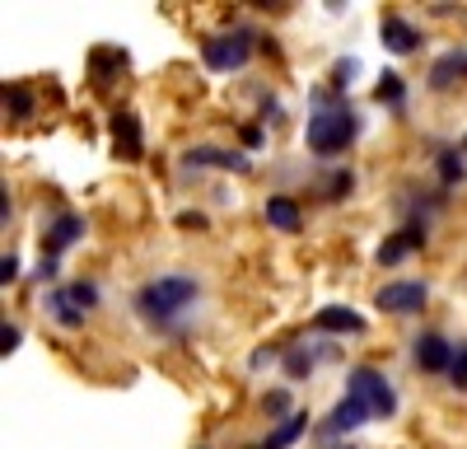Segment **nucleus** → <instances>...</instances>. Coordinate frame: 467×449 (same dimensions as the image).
<instances>
[{
  "label": "nucleus",
  "mask_w": 467,
  "mask_h": 449,
  "mask_svg": "<svg viewBox=\"0 0 467 449\" xmlns=\"http://www.w3.org/2000/svg\"><path fill=\"white\" fill-rule=\"evenodd\" d=\"M420 244H425L420 230H402V235H393V239L379 248V262H388V267H393V262H402V257H407L411 248H420Z\"/></svg>",
  "instance_id": "obj_14"
},
{
  "label": "nucleus",
  "mask_w": 467,
  "mask_h": 449,
  "mask_svg": "<svg viewBox=\"0 0 467 449\" xmlns=\"http://www.w3.org/2000/svg\"><path fill=\"white\" fill-rule=\"evenodd\" d=\"M5 103L15 108V118H28V112H33V99H28L24 89H10V94H5Z\"/></svg>",
  "instance_id": "obj_19"
},
{
  "label": "nucleus",
  "mask_w": 467,
  "mask_h": 449,
  "mask_svg": "<svg viewBox=\"0 0 467 449\" xmlns=\"http://www.w3.org/2000/svg\"><path fill=\"white\" fill-rule=\"evenodd\" d=\"M449 374H453V384H458V389H467V347L453 356V370H449Z\"/></svg>",
  "instance_id": "obj_21"
},
{
  "label": "nucleus",
  "mask_w": 467,
  "mask_h": 449,
  "mask_svg": "<svg viewBox=\"0 0 467 449\" xmlns=\"http://www.w3.org/2000/svg\"><path fill=\"white\" fill-rule=\"evenodd\" d=\"M52 318H57L61 328H80V323H85V314L70 305V295H66V290H57V295H52Z\"/></svg>",
  "instance_id": "obj_16"
},
{
  "label": "nucleus",
  "mask_w": 467,
  "mask_h": 449,
  "mask_svg": "<svg viewBox=\"0 0 467 449\" xmlns=\"http://www.w3.org/2000/svg\"><path fill=\"white\" fill-rule=\"evenodd\" d=\"M462 150H467V136H462Z\"/></svg>",
  "instance_id": "obj_26"
},
{
  "label": "nucleus",
  "mask_w": 467,
  "mask_h": 449,
  "mask_svg": "<svg viewBox=\"0 0 467 449\" xmlns=\"http://www.w3.org/2000/svg\"><path fill=\"white\" fill-rule=\"evenodd\" d=\"M379 37H383V47H388V52H398V57H407V52L420 47V33H416L402 15H388L383 28H379Z\"/></svg>",
  "instance_id": "obj_8"
},
{
  "label": "nucleus",
  "mask_w": 467,
  "mask_h": 449,
  "mask_svg": "<svg viewBox=\"0 0 467 449\" xmlns=\"http://www.w3.org/2000/svg\"><path fill=\"white\" fill-rule=\"evenodd\" d=\"M318 328L323 332H365V318L341 305H327V309H318Z\"/></svg>",
  "instance_id": "obj_13"
},
{
  "label": "nucleus",
  "mask_w": 467,
  "mask_h": 449,
  "mask_svg": "<svg viewBox=\"0 0 467 449\" xmlns=\"http://www.w3.org/2000/svg\"><path fill=\"white\" fill-rule=\"evenodd\" d=\"M85 235V215L80 211H61L52 224H47V257H57V253H66L75 239Z\"/></svg>",
  "instance_id": "obj_6"
},
{
  "label": "nucleus",
  "mask_w": 467,
  "mask_h": 449,
  "mask_svg": "<svg viewBox=\"0 0 467 449\" xmlns=\"http://www.w3.org/2000/svg\"><path fill=\"white\" fill-rule=\"evenodd\" d=\"M374 94H379V103H402V80L398 75H383Z\"/></svg>",
  "instance_id": "obj_18"
},
{
  "label": "nucleus",
  "mask_w": 467,
  "mask_h": 449,
  "mask_svg": "<svg viewBox=\"0 0 467 449\" xmlns=\"http://www.w3.org/2000/svg\"><path fill=\"white\" fill-rule=\"evenodd\" d=\"M304 426H308V417H299V412H295V417H285V422H281V431L266 440V449H285V444H295V440L304 435Z\"/></svg>",
  "instance_id": "obj_15"
},
{
  "label": "nucleus",
  "mask_w": 467,
  "mask_h": 449,
  "mask_svg": "<svg viewBox=\"0 0 467 449\" xmlns=\"http://www.w3.org/2000/svg\"><path fill=\"white\" fill-rule=\"evenodd\" d=\"M15 347H19V328H10V323H5V332H0V351L10 356Z\"/></svg>",
  "instance_id": "obj_22"
},
{
  "label": "nucleus",
  "mask_w": 467,
  "mask_h": 449,
  "mask_svg": "<svg viewBox=\"0 0 467 449\" xmlns=\"http://www.w3.org/2000/svg\"><path fill=\"white\" fill-rule=\"evenodd\" d=\"M365 422H369V407L356 402V398H341V402L332 407V417H327V435H346V431H356V426H365Z\"/></svg>",
  "instance_id": "obj_9"
},
{
  "label": "nucleus",
  "mask_w": 467,
  "mask_h": 449,
  "mask_svg": "<svg viewBox=\"0 0 467 449\" xmlns=\"http://www.w3.org/2000/svg\"><path fill=\"white\" fill-rule=\"evenodd\" d=\"M374 305L383 314H416L425 305V286L420 281H388V286H379Z\"/></svg>",
  "instance_id": "obj_5"
},
{
  "label": "nucleus",
  "mask_w": 467,
  "mask_h": 449,
  "mask_svg": "<svg viewBox=\"0 0 467 449\" xmlns=\"http://www.w3.org/2000/svg\"><path fill=\"white\" fill-rule=\"evenodd\" d=\"M15 277H19V262H15V257H5V262H0V281H5V286H10Z\"/></svg>",
  "instance_id": "obj_24"
},
{
  "label": "nucleus",
  "mask_w": 467,
  "mask_h": 449,
  "mask_svg": "<svg viewBox=\"0 0 467 449\" xmlns=\"http://www.w3.org/2000/svg\"><path fill=\"white\" fill-rule=\"evenodd\" d=\"M266 412H285V393H271L266 398Z\"/></svg>",
  "instance_id": "obj_25"
},
{
  "label": "nucleus",
  "mask_w": 467,
  "mask_h": 449,
  "mask_svg": "<svg viewBox=\"0 0 467 449\" xmlns=\"http://www.w3.org/2000/svg\"><path fill=\"white\" fill-rule=\"evenodd\" d=\"M66 295H70V305L80 309V314L99 305V290H94V286H85V281H75V286H66Z\"/></svg>",
  "instance_id": "obj_17"
},
{
  "label": "nucleus",
  "mask_w": 467,
  "mask_h": 449,
  "mask_svg": "<svg viewBox=\"0 0 467 449\" xmlns=\"http://www.w3.org/2000/svg\"><path fill=\"white\" fill-rule=\"evenodd\" d=\"M416 365H420V370H431V374L453 370V347L444 342L440 332H425V337H416Z\"/></svg>",
  "instance_id": "obj_7"
},
{
  "label": "nucleus",
  "mask_w": 467,
  "mask_h": 449,
  "mask_svg": "<svg viewBox=\"0 0 467 449\" xmlns=\"http://www.w3.org/2000/svg\"><path fill=\"white\" fill-rule=\"evenodd\" d=\"M356 131H360V118L346 103L318 108L314 118H308V150H318V155H341V150L356 141Z\"/></svg>",
  "instance_id": "obj_2"
},
{
  "label": "nucleus",
  "mask_w": 467,
  "mask_h": 449,
  "mask_svg": "<svg viewBox=\"0 0 467 449\" xmlns=\"http://www.w3.org/2000/svg\"><path fill=\"white\" fill-rule=\"evenodd\" d=\"M467 75V52H449L431 66V89H453V80Z\"/></svg>",
  "instance_id": "obj_11"
},
{
  "label": "nucleus",
  "mask_w": 467,
  "mask_h": 449,
  "mask_svg": "<svg viewBox=\"0 0 467 449\" xmlns=\"http://www.w3.org/2000/svg\"><path fill=\"white\" fill-rule=\"evenodd\" d=\"M253 43V33H220V37H206V47H202V61L211 70H239L248 61V47Z\"/></svg>",
  "instance_id": "obj_4"
},
{
  "label": "nucleus",
  "mask_w": 467,
  "mask_h": 449,
  "mask_svg": "<svg viewBox=\"0 0 467 449\" xmlns=\"http://www.w3.org/2000/svg\"><path fill=\"white\" fill-rule=\"evenodd\" d=\"M112 141H117V155L140 160V122H136V112H117L112 118Z\"/></svg>",
  "instance_id": "obj_10"
},
{
  "label": "nucleus",
  "mask_w": 467,
  "mask_h": 449,
  "mask_svg": "<svg viewBox=\"0 0 467 449\" xmlns=\"http://www.w3.org/2000/svg\"><path fill=\"white\" fill-rule=\"evenodd\" d=\"M346 398L365 402V407H369V417H393V412H398L393 389H388L383 370H374V365H356V370H350V380H346Z\"/></svg>",
  "instance_id": "obj_3"
},
{
  "label": "nucleus",
  "mask_w": 467,
  "mask_h": 449,
  "mask_svg": "<svg viewBox=\"0 0 467 449\" xmlns=\"http://www.w3.org/2000/svg\"><path fill=\"white\" fill-rule=\"evenodd\" d=\"M266 220L276 224V230H285V235H299V224H304V215H299V206L290 197H271L266 202Z\"/></svg>",
  "instance_id": "obj_12"
},
{
  "label": "nucleus",
  "mask_w": 467,
  "mask_h": 449,
  "mask_svg": "<svg viewBox=\"0 0 467 449\" xmlns=\"http://www.w3.org/2000/svg\"><path fill=\"white\" fill-rule=\"evenodd\" d=\"M341 193H350V173H337V178L327 183V197H341Z\"/></svg>",
  "instance_id": "obj_23"
},
{
  "label": "nucleus",
  "mask_w": 467,
  "mask_h": 449,
  "mask_svg": "<svg viewBox=\"0 0 467 449\" xmlns=\"http://www.w3.org/2000/svg\"><path fill=\"white\" fill-rule=\"evenodd\" d=\"M440 173H444V183H458L462 178V160L458 155H440Z\"/></svg>",
  "instance_id": "obj_20"
},
{
  "label": "nucleus",
  "mask_w": 467,
  "mask_h": 449,
  "mask_svg": "<svg viewBox=\"0 0 467 449\" xmlns=\"http://www.w3.org/2000/svg\"><path fill=\"white\" fill-rule=\"evenodd\" d=\"M197 295H202V286L192 281V277H154L150 286H140L136 309H140L145 318H173V314H182Z\"/></svg>",
  "instance_id": "obj_1"
}]
</instances>
